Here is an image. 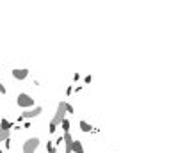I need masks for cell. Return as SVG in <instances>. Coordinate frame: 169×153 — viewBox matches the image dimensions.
<instances>
[{"label":"cell","mask_w":169,"mask_h":153,"mask_svg":"<svg viewBox=\"0 0 169 153\" xmlns=\"http://www.w3.org/2000/svg\"><path fill=\"white\" fill-rule=\"evenodd\" d=\"M59 125H61V128H62L64 132H70V128H71V121H70L68 118H64V119H62Z\"/></svg>","instance_id":"10"},{"label":"cell","mask_w":169,"mask_h":153,"mask_svg":"<svg viewBox=\"0 0 169 153\" xmlns=\"http://www.w3.org/2000/svg\"><path fill=\"white\" fill-rule=\"evenodd\" d=\"M78 127H80V130H82L84 134H91V132H93V128H94V127H91V125H89L87 121H84V119L78 123Z\"/></svg>","instance_id":"7"},{"label":"cell","mask_w":169,"mask_h":153,"mask_svg":"<svg viewBox=\"0 0 169 153\" xmlns=\"http://www.w3.org/2000/svg\"><path fill=\"white\" fill-rule=\"evenodd\" d=\"M62 143H64V152L71 153V146H73V135H71V132H64L62 134Z\"/></svg>","instance_id":"6"},{"label":"cell","mask_w":169,"mask_h":153,"mask_svg":"<svg viewBox=\"0 0 169 153\" xmlns=\"http://www.w3.org/2000/svg\"><path fill=\"white\" fill-rule=\"evenodd\" d=\"M16 105H18L20 109L27 111V109L36 107V102H34V98H32L30 94H27V93H20V94L16 96Z\"/></svg>","instance_id":"2"},{"label":"cell","mask_w":169,"mask_h":153,"mask_svg":"<svg viewBox=\"0 0 169 153\" xmlns=\"http://www.w3.org/2000/svg\"><path fill=\"white\" fill-rule=\"evenodd\" d=\"M64 118H66V102H59L57 111H55V116L52 118V121H50V125H48V132H50V134H55L59 123H61Z\"/></svg>","instance_id":"1"},{"label":"cell","mask_w":169,"mask_h":153,"mask_svg":"<svg viewBox=\"0 0 169 153\" xmlns=\"http://www.w3.org/2000/svg\"><path fill=\"white\" fill-rule=\"evenodd\" d=\"M0 143H2V141H0Z\"/></svg>","instance_id":"22"},{"label":"cell","mask_w":169,"mask_h":153,"mask_svg":"<svg viewBox=\"0 0 169 153\" xmlns=\"http://www.w3.org/2000/svg\"><path fill=\"white\" fill-rule=\"evenodd\" d=\"M61 143H62V135H59V137H57V141H55L53 144H61Z\"/></svg>","instance_id":"18"},{"label":"cell","mask_w":169,"mask_h":153,"mask_svg":"<svg viewBox=\"0 0 169 153\" xmlns=\"http://www.w3.org/2000/svg\"><path fill=\"white\" fill-rule=\"evenodd\" d=\"M71 93H73V87H68V89H66V94H68V96H70V94H71Z\"/></svg>","instance_id":"19"},{"label":"cell","mask_w":169,"mask_h":153,"mask_svg":"<svg viewBox=\"0 0 169 153\" xmlns=\"http://www.w3.org/2000/svg\"><path fill=\"white\" fill-rule=\"evenodd\" d=\"M46 150L52 152V150H53V143H46Z\"/></svg>","instance_id":"16"},{"label":"cell","mask_w":169,"mask_h":153,"mask_svg":"<svg viewBox=\"0 0 169 153\" xmlns=\"http://www.w3.org/2000/svg\"><path fill=\"white\" fill-rule=\"evenodd\" d=\"M48 153H57V148H53V150H52V152H48Z\"/></svg>","instance_id":"20"},{"label":"cell","mask_w":169,"mask_h":153,"mask_svg":"<svg viewBox=\"0 0 169 153\" xmlns=\"http://www.w3.org/2000/svg\"><path fill=\"white\" fill-rule=\"evenodd\" d=\"M91 80H93L91 75H86V77H84V82H86V84H91Z\"/></svg>","instance_id":"13"},{"label":"cell","mask_w":169,"mask_h":153,"mask_svg":"<svg viewBox=\"0 0 169 153\" xmlns=\"http://www.w3.org/2000/svg\"><path fill=\"white\" fill-rule=\"evenodd\" d=\"M41 112H43V109L36 105V107H32V109L23 111V112H21V116H18V121H23V119H32V118H36V116H41Z\"/></svg>","instance_id":"3"},{"label":"cell","mask_w":169,"mask_h":153,"mask_svg":"<svg viewBox=\"0 0 169 153\" xmlns=\"http://www.w3.org/2000/svg\"><path fill=\"white\" fill-rule=\"evenodd\" d=\"M73 112H75V109H73V105L66 102V114H73Z\"/></svg>","instance_id":"12"},{"label":"cell","mask_w":169,"mask_h":153,"mask_svg":"<svg viewBox=\"0 0 169 153\" xmlns=\"http://www.w3.org/2000/svg\"><path fill=\"white\" fill-rule=\"evenodd\" d=\"M71 153H84V146H82V143H80V141H75V139H73Z\"/></svg>","instance_id":"8"},{"label":"cell","mask_w":169,"mask_h":153,"mask_svg":"<svg viewBox=\"0 0 169 153\" xmlns=\"http://www.w3.org/2000/svg\"><path fill=\"white\" fill-rule=\"evenodd\" d=\"M11 73H12V78H16V80H25V78L29 77L30 70H29V68H14Z\"/></svg>","instance_id":"5"},{"label":"cell","mask_w":169,"mask_h":153,"mask_svg":"<svg viewBox=\"0 0 169 153\" xmlns=\"http://www.w3.org/2000/svg\"><path fill=\"white\" fill-rule=\"evenodd\" d=\"M0 128H4V130H12L14 128V123H11V121H7V119H2L0 121Z\"/></svg>","instance_id":"9"},{"label":"cell","mask_w":169,"mask_h":153,"mask_svg":"<svg viewBox=\"0 0 169 153\" xmlns=\"http://www.w3.org/2000/svg\"><path fill=\"white\" fill-rule=\"evenodd\" d=\"M0 153H4V152H2V150H0Z\"/></svg>","instance_id":"21"},{"label":"cell","mask_w":169,"mask_h":153,"mask_svg":"<svg viewBox=\"0 0 169 153\" xmlns=\"http://www.w3.org/2000/svg\"><path fill=\"white\" fill-rule=\"evenodd\" d=\"M39 137H30V139H27L25 141V144H23V153H36V150L39 148Z\"/></svg>","instance_id":"4"},{"label":"cell","mask_w":169,"mask_h":153,"mask_svg":"<svg viewBox=\"0 0 169 153\" xmlns=\"http://www.w3.org/2000/svg\"><path fill=\"white\" fill-rule=\"evenodd\" d=\"M0 93H2V94H5V93H7V89L4 87V84H2V82H0Z\"/></svg>","instance_id":"17"},{"label":"cell","mask_w":169,"mask_h":153,"mask_svg":"<svg viewBox=\"0 0 169 153\" xmlns=\"http://www.w3.org/2000/svg\"><path fill=\"white\" fill-rule=\"evenodd\" d=\"M21 128H23V130H29V128H30V121H27V123H23V125H21Z\"/></svg>","instance_id":"15"},{"label":"cell","mask_w":169,"mask_h":153,"mask_svg":"<svg viewBox=\"0 0 169 153\" xmlns=\"http://www.w3.org/2000/svg\"><path fill=\"white\" fill-rule=\"evenodd\" d=\"M4 146H5V148H7V150H9V148H11V137H9V139H5V141H4Z\"/></svg>","instance_id":"14"},{"label":"cell","mask_w":169,"mask_h":153,"mask_svg":"<svg viewBox=\"0 0 169 153\" xmlns=\"http://www.w3.org/2000/svg\"><path fill=\"white\" fill-rule=\"evenodd\" d=\"M9 137H11V132H9V130L0 128V141L4 143V141H5V139H9Z\"/></svg>","instance_id":"11"}]
</instances>
